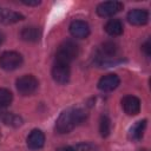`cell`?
Segmentation results:
<instances>
[{"mask_svg":"<svg viewBox=\"0 0 151 151\" xmlns=\"http://www.w3.org/2000/svg\"><path fill=\"white\" fill-rule=\"evenodd\" d=\"M86 112L79 107H70L63 111L57 119L55 130L59 133H68L86 119Z\"/></svg>","mask_w":151,"mask_h":151,"instance_id":"cell-1","label":"cell"},{"mask_svg":"<svg viewBox=\"0 0 151 151\" xmlns=\"http://www.w3.org/2000/svg\"><path fill=\"white\" fill-rule=\"evenodd\" d=\"M78 54H79L78 45L72 40H65L58 47V51L55 54V60L70 64L72 60H74L78 57Z\"/></svg>","mask_w":151,"mask_h":151,"instance_id":"cell-2","label":"cell"},{"mask_svg":"<svg viewBox=\"0 0 151 151\" xmlns=\"http://www.w3.org/2000/svg\"><path fill=\"white\" fill-rule=\"evenodd\" d=\"M38 85H39L38 79L32 74H25V76L18 78L17 83H15L18 92L22 96H29V94L34 93L38 88Z\"/></svg>","mask_w":151,"mask_h":151,"instance_id":"cell-3","label":"cell"},{"mask_svg":"<svg viewBox=\"0 0 151 151\" xmlns=\"http://www.w3.org/2000/svg\"><path fill=\"white\" fill-rule=\"evenodd\" d=\"M22 64V57L15 51H6L0 55V67L6 71H13L20 67Z\"/></svg>","mask_w":151,"mask_h":151,"instance_id":"cell-4","label":"cell"},{"mask_svg":"<svg viewBox=\"0 0 151 151\" xmlns=\"http://www.w3.org/2000/svg\"><path fill=\"white\" fill-rule=\"evenodd\" d=\"M70 76H71L70 64L55 60L54 64H53V67H52V77H53V79L58 84L64 85V84L68 83Z\"/></svg>","mask_w":151,"mask_h":151,"instance_id":"cell-5","label":"cell"},{"mask_svg":"<svg viewBox=\"0 0 151 151\" xmlns=\"http://www.w3.org/2000/svg\"><path fill=\"white\" fill-rule=\"evenodd\" d=\"M123 9V4L120 1H105L97 6V14L103 18L112 17Z\"/></svg>","mask_w":151,"mask_h":151,"instance_id":"cell-6","label":"cell"},{"mask_svg":"<svg viewBox=\"0 0 151 151\" xmlns=\"http://www.w3.org/2000/svg\"><path fill=\"white\" fill-rule=\"evenodd\" d=\"M122 107L126 114L136 116L140 111V100H139V98L131 96V94L125 96L122 99Z\"/></svg>","mask_w":151,"mask_h":151,"instance_id":"cell-7","label":"cell"},{"mask_svg":"<svg viewBox=\"0 0 151 151\" xmlns=\"http://www.w3.org/2000/svg\"><path fill=\"white\" fill-rule=\"evenodd\" d=\"M70 33L77 39H85L90 34V26L83 20H74L70 25Z\"/></svg>","mask_w":151,"mask_h":151,"instance_id":"cell-8","label":"cell"},{"mask_svg":"<svg viewBox=\"0 0 151 151\" xmlns=\"http://www.w3.org/2000/svg\"><path fill=\"white\" fill-rule=\"evenodd\" d=\"M120 83V79L117 74L114 73H109L106 76H103L99 81H98V88L101 90V91H105V92H109V91H113L114 88L118 87Z\"/></svg>","mask_w":151,"mask_h":151,"instance_id":"cell-9","label":"cell"},{"mask_svg":"<svg viewBox=\"0 0 151 151\" xmlns=\"http://www.w3.org/2000/svg\"><path fill=\"white\" fill-rule=\"evenodd\" d=\"M127 21L134 26H143L149 21V13L142 8L131 9L127 13Z\"/></svg>","mask_w":151,"mask_h":151,"instance_id":"cell-10","label":"cell"},{"mask_svg":"<svg viewBox=\"0 0 151 151\" xmlns=\"http://www.w3.org/2000/svg\"><path fill=\"white\" fill-rule=\"evenodd\" d=\"M26 144L31 150H39L45 144V134L40 130H32L27 136Z\"/></svg>","mask_w":151,"mask_h":151,"instance_id":"cell-11","label":"cell"},{"mask_svg":"<svg viewBox=\"0 0 151 151\" xmlns=\"http://www.w3.org/2000/svg\"><path fill=\"white\" fill-rule=\"evenodd\" d=\"M20 35H21V39L25 41L35 42V41H39L41 38V29L35 26H28L22 28Z\"/></svg>","mask_w":151,"mask_h":151,"instance_id":"cell-12","label":"cell"},{"mask_svg":"<svg viewBox=\"0 0 151 151\" xmlns=\"http://www.w3.org/2000/svg\"><path fill=\"white\" fill-rule=\"evenodd\" d=\"M22 19H24V15L18 13V12L9 11L6 8H0V21L4 24H7V25L14 24V22H18Z\"/></svg>","mask_w":151,"mask_h":151,"instance_id":"cell-13","label":"cell"},{"mask_svg":"<svg viewBox=\"0 0 151 151\" xmlns=\"http://www.w3.org/2000/svg\"><path fill=\"white\" fill-rule=\"evenodd\" d=\"M105 32L111 35V37H118L120 34H123L124 27H123V22L119 19H111L105 24Z\"/></svg>","mask_w":151,"mask_h":151,"instance_id":"cell-14","label":"cell"},{"mask_svg":"<svg viewBox=\"0 0 151 151\" xmlns=\"http://www.w3.org/2000/svg\"><path fill=\"white\" fill-rule=\"evenodd\" d=\"M145 129H146V119L137 122L136 124H133L131 126V129L129 131V138L131 140H139L143 137Z\"/></svg>","mask_w":151,"mask_h":151,"instance_id":"cell-15","label":"cell"},{"mask_svg":"<svg viewBox=\"0 0 151 151\" xmlns=\"http://www.w3.org/2000/svg\"><path fill=\"white\" fill-rule=\"evenodd\" d=\"M118 52V45L113 41H105L101 45V54L100 58H114V55Z\"/></svg>","mask_w":151,"mask_h":151,"instance_id":"cell-16","label":"cell"},{"mask_svg":"<svg viewBox=\"0 0 151 151\" xmlns=\"http://www.w3.org/2000/svg\"><path fill=\"white\" fill-rule=\"evenodd\" d=\"M99 132L101 137H107L111 132V120L107 116H101L99 122Z\"/></svg>","mask_w":151,"mask_h":151,"instance_id":"cell-17","label":"cell"},{"mask_svg":"<svg viewBox=\"0 0 151 151\" xmlns=\"http://www.w3.org/2000/svg\"><path fill=\"white\" fill-rule=\"evenodd\" d=\"M13 100V94L9 90L0 87V107H7Z\"/></svg>","mask_w":151,"mask_h":151,"instance_id":"cell-18","label":"cell"},{"mask_svg":"<svg viewBox=\"0 0 151 151\" xmlns=\"http://www.w3.org/2000/svg\"><path fill=\"white\" fill-rule=\"evenodd\" d=\"M76 151H97V147L91 143H80L73 147Z\"/></svg>","mask_w":151,"mask_h":151,"instance_id":"cell-19","label":"cell"},{"mask_svg":"<svg viewBox=\"0 0 151 151\" xmlns=\"http://www.w3.org/2000/svg\"><path fill=\"white\" fill-rule=\"evenodd\" d=\"M4 120H5L6 124H11V125H20L21 124L20 123L21 119L19 117H17V116H13V114H7Z\"/></svg>","mask_w":151,"mask_h":151,"instance_id":"cell-20","label":"cell"},{"mask_svg":"<svg viewBox=\"0 0 151 151\" xmlns=\"http://www.w3.org/2000/svg\"><path fill=\"white\" fill-rule=\"evenodd\" d=\"M142 50L144 51V53H145L147 57L150 55V53H151V47H150V41H149V40L144 42V45L142 46Z\"/></svg>","mask_w":151,"mask_h":151,"instance_id":"cell-21","label":"cell"},{"mask_svg":"<svg viewBox=\"0 0 151 151\" xmlns=\"http://www.w3.org/2000/svg\"><path fill=\"white\" fill-rule=\"evenodd\" d=\"M22 4H25V5H27V6H38L39 4H40V1H22Z\"/></svg>","mask_w":151,"mask_h":151,"instance_id":"cell-22","label":"cell"},{"mask_svg":"<svg viewBox=\"0 0 151 151\" xmlns=\"http://www.w3.org/2000/svg\"><path fill=\"white\" fill-rule=\"evenodd\" d=\"M59 151H76L73 147H71V146H66V147H63V149H60Z\"/></svg>","mask_w":151,"mask_h":151,"instance_id":"cell-23","label":"cell"},{"mask_svg":"<svg viewBox=\"0 0 151 151\" xmlns=\"http://www.w3.org/2000/svg\"><path fill=\"white\" fill-rule=\"evenodd\" d=\"M4 40H5V35H4L2 32H0V45L4 42Z\"/></svg>","mask_w":151,"mask_h":151,"instance_id":"cell-24","label":"cell"}]
</instances>
